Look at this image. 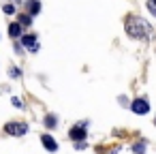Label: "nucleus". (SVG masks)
Listing matches in <instances>:
<instances>
[{
  "mask_svg": "<svg viewBox=\"0 0 156 154\" xmlns=\"http://www.w3.org/2000/svg\"><path fill=\"white\" fill-rule=\"evenodd\" d=\"M69 137H71L73 141H81V139L86 137V124H77V126H73V128L69 131Z\"/></svg>",
  "mask_w": 156,
  "mask_h": 154,
  "instance_id": "nucleus-4",
  "label": "nucleus"
},
{
  "mask_svg": "<svg viewBox=\"0 0 156 154\" xmlns=\"http://www.w3.org/2000/svg\"><path fill=\"white\" fill-rule=\"evenodd\" d=\"M2 11H5L7 15H11V13H15V7H13V5H5V7H2Z\"/></svg>",
  "mask_w": 156,
  "mask_h": 154,
  "instance_id": "nucleus-13",
  "label": "nucleus"
},
{
  "mask_svg": "<svg viewBox=\"0 0 156 154\" xmlns=\"http://www.w3.org/2000/svg\"><path fill=\"white\" fill-rule=\"evenodd\" d=\"M41 143H43V145H45L49 152H56V150H58V143H56V139H54L51 135H47V133H45V135H41Z\"/></svg>",
  "mask_w": 156,
  "mask_h": 154,
  "instance_id": "nucleus-5",
  "label": "nucleus"
},
{
  "mask_svg": "<svg viewBox=\"0 0 156 154\" xmlns=\"http://www.w3.org/2000/svg\"><path fill=\"white\" fill-rule=\"evenodd\" d=\"M130 109H133L137 116H145V113L150 111V103H147L145 98H135V101L130 103Z\"/></svg>",
  "mask_w": 156,
  "mask_h": 154,
  "instance_id": "nucleus-3",
  "label": "nucleus"
},
{
  "mask_svg": "<svg viewBox=\"0 0 156 154\" xmlns=\"http://www.w3.org/2000/svg\"><path fill=\"white\" fill-rule=\"evenodd\" d=\"M26 131H28V126L24 122H9V124H5V133L13 135V137H22V135H26Z\"/></svg>",
  "mask_w": 156,
  "mask_h": 154,
  "instance_id": "nucleus-2",
  "label": "nucleus"
},
{
  "mask_svg": "<svg viewBox=\"0 0 156 154\" xmlns=\"http://www.w3.org/2000/svg\"><path fill=\"white\" fill-rule=\"evenodd\" d=\"M124 30L130 39H137V41H150L152 39V26L137 15H128L124 20Z\"/></svg>",
  "mask_w": 156,
  "mask_h": 154,
  "instance_id": "nucleus-1",
  "label": "nucleus"
},
{
  "mask_svg": "<svg viewBox=\"0 0 156 154\" xmlns=\"http://www.w3.org/2000/svg\"><path fill=\"white\" fill-rule=\"evenodd\" d=\"M30 22H32V17H30V15H20V24H22V26H28Z\"/></svg>",
  "mask_w": 156,
  "mask_h": 154,
  "instance_id": "nucleus-12",
  "label": "nucleus"
},
{
  "mask_svg": "<svg viewBox=\"0 0 156 154\" xmlns=\"http://www.w3.org/2000/svg\"><path fill=\"white\" fill-rule=\"evenodd\" d=\"M26 7H28V13H30V15H37V13L41 11V2H39V0H28Z\"/></svg>",
  "mask_w": 156,
  "mask_h": 154,
  "instance_id": "nucleus-7",
  "label": "nucleus"
},
{
  "mask_svg": "<svg viewBox=\"0 0 156 154\" xmlns=\"http://www.w3.org/2000/svg\"><path fill=\"white\" fill-rule=\"evenodd\" d=\"M9 34H11V39L22 37V24H11L9 26Z\"/></svg>",
  "mask_w": 156,
  "mask_h": 154,
  "instance_id": "nucleus-8",
  "label": "nucleus"
},
{
  "mask_svg": "<svg viewBox=\"0 0 156 154\" xmlns=\"http://www.w3.org/2000/svg\"><path fill=\"white\" fill-rule=\"evenodd\" d=\"M133 152L135 154H145V143H135L133 145Z\"/></svg>",
  "mask_w": 156,
  "mask_h": 154,
  "instance_id": "nucleus-11",
  "label": "nucleus"
},
{
  "mask_svg": "<svg viewBox=\"0 0 156 154\" xmlns=\"http://www.w3.org/2000/svg\"><path fill=\"white\" fill-rule=\"evenodd\" d=\"M22 43H24L26 47H30L32 52H37V49H39V43H37V37H34V34H30V37H24V39H22Z\"/></svg>",
  "mask_w": 156,
  "mask_h": 154,
  "instance_id": "nucleus-6",
  "label": "nucleus"
},
{
  "mask_svg": "<svg viewBox=\"0 0 156 154\" xmlns=\"http://www.w3.org/2000/svg\"><path fill=\"white\" fill-rule=\"evenodd\" d=\"M11 103H13V105H15V107H17V109H22V107H24V103H22V101H20V98H13V101H11Z\"/></svg>",
  "mask_w": 156,
  "mask_h": 154,
  "instance_id": "nucleus-14",
  "label": "nucleus"
},
{
  "mask_svg": "<svg viewBox=\"0 0 156 154\" xmlns=\"http://www.w3.org/2000/svg\"><path fill=\"white\" fill-rule=\"evenodd\" d=\"M145 7H147V11L156 17V0H147V2H145Z\"/></svg>",
  "mask_w": 156,
  "mask_h": 154,
  "instance_id": "nucleus-10",
  "label": "nucleus"
},
{
  "mask_svg": "<svg viewBox=\"0 0 156 154\" xmlns=\"http://www.w3.org/2000/svg\"><path fill=\"white\" fill-rule=\"evenodd\" d=\"M56 124H58V122H56V116H54V113L45 116V126H47V128H54Z\"/></svg>",
  "mask_w": 156,
  "mask_h": 154,
  "instance_id": "nucleus-9",
  "label": "nucleus"
}]
</instances>
